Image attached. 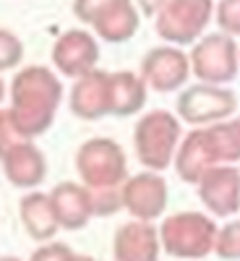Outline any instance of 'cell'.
Returning <instances> with one entry per match:
<instances>
[{
	"label": "cell",
	"instance_id": "18",
	"mask_svg": "<svg viewBox=\"0 0 240 261\" xmlns=\"http://www.w3.org/2000/svg\"><path fill=\"white\" fill-rule=\"evenodd\" d=\"M18 217H21V227L37 243H50L58 235V230H63L58 222V214L52 209L50 193H39V191L26 193L18 201Z\"/></svg>",
	"mask_w": 240,
	"mask_h": 261
},
{
	"label": "cell",
	"instance_id": "25",
	"mask_svg": "<svg viewBox=\"0 0 240 261\" xmlns=\"http://www.w3.org/2000/svg\"><path fill=\"white\" fill-rule=\"evenodd\" d=\"M134 3H136V8H139L144 16H157V13L165 8L167 0H134Z\"/></svg>",
	"mask_w": 240,
	"mask_h": 261
},
{
	"label": "cell",
	"instance_id": "27",
	"mask_svg": "<svg viewBox=\"0 0 240 261\" xmlns=\"http://www.w3.org/2000/svg\"><path fill=\"white\" fill-rule=\"evenodd\" d=\"M3 261H21V258H16V256H3Z\"/></svg>",
	"mask_w": 240,
	"mask_h": 261
},
{
	"label": "cell",
	"instance_id": "10",
	"mask_svg": "<svg viewBox=\"0 0 240 261\" xmlns=\"http://www.w3.org/2000/svg\"><path fill=\"white\" fill-rule=\"evenodd\" d=\"M191 73V58L175 45L151 47L141 60V79L159 94L185 89Z\"/></svg>",
	"mask_w": 240,
	"mask_h": 261
},
{
	"label": "cell",
	"instance_id": "15",
	"mask_svg": "<svg viewBox=\"0 0 240 261\" xmlns=\"http://www.w3.org/2000/svg\"><path fill=\"white\" fill-rule=\"evenodd\" d=\"M3 172L16 188H37L47 175V160L29 139H16L3 146Z\"/></svg>",
	"mask_w": 240,
	"mask_h": 261
},
{
	"label": "cell",
	"instance_id": "1",
	"mask_svg": "<svg viewBox=\"0 0 240 261\" xmlns=\"http://www.w3.org/2000/svg\"><path fill=\"white\" fill-rule=\"evenodd\" d=\"M63 99V84L45 65L18 68L11 79V107L3 113L18 139L34 141L47 134Z\"/></svg>",
	"mask_w": 240,
	"mask_h": 261
},
{
	"label": "cell",
	"instance_id": "24",
	"mask_svg": "<svg viewBox=\"0 0 240 261\" xmlns=\"http://www.w3.org/2000/svg\"><path fill=\"white\" fill-rule=\"evenodd\" d=\"M73 256H76V253L65 246V243L50 241V243H42V246L32 253L29 261H73Z\"/></svg>",
	"mask_w": 240,
	"mask_h": 261
},
{
	"label": "cell",
	"instance_id": "2",
	"mask_svg": "<svg viewBox=\"0 0 240 261\" xmlns=\"http://www.w3.org/2000/svg\"><path fill=\"white\" fill-rule=\"evenodd\" d=\"M235 162H240V115L214 125L193 128L180 141L172 167L183 183L196 186L211 167Z\"/></svg>",
	"mask_w": 240,
	"mask_h": 261
},
{
	"label": "cell",
	"instance_id": "11",
	"mask_svg": "<svg viewBox=\"0 0 240 261\" xmlns=\"http://www.w3.org/2000/svg\"><path fill=\"white\" fill-rule=\"evenodd\" d=\"M123 209L141 222H154L167 209V183L159 172H139L123 183Z\"/></svg>",
	"mask_w": 240,
	"mask_h": 261
},
{
	"label": "cell",
	"instance_id": "14",
	"mask_svg": "<svg viewBox=\"0 0 240 261\" xmlns=\"http://www.w3.org/2000/svg\"><path fill=\"white\" fill-rule=\"evenodd\" d=\"M199 199L214 217H230L240 209V170L235 165H217L196 183Z\"/></svg>",
	"mask_w": 240,
	"mask_h": 261
},
{
	"label": "cell",
	"instance_id": "9",
	"mask_svg": "<svg viewBox=\"0 0 240 261\" xmlns=\"http://www.w3.org/2000/svg\"><path fill=\"white\" fill-rule=\"evenodd\" d=\"M175 110L178 118L188 125H214V123H222L235 118L237 110V97L225 89V86H214V84H193L185 86L178 94L175 102Z\"/></svg>",
	"mask_w": 240,
	"mask_h": 261
},
{
	"label": "cell",
	"instance_id": "26",
	"mask_svg": "<svg viewBox=\"0 0 240 261\" xmlns=\"http://www.w3.org/2000/svg\"><path fill=\"white\" fill-rule=\"evenodd\" d=\"M73 261H99V258H94V256H81V253H76V256H73Z\"/></svg>",
	"mask_w": 240,
	"mask_h": 261
},
{
	"label": "cell",
	"instance_id": "7",
	"mask_svg": "<svg viewBox=\"0 0 240 261\" xmlns=\"http://www.w3.org/2000/svg\"><path fill=\"white\" fill-rule=\"evenodd\" d=\"M191 71L201 84H230L240 71V45H235V37L225 32L201 37L191 50Z\"/></svg>",
	"mask_w": 240,
	"mask_h": 261
},
{
	"label": "cell",
	"instance_id": "8",
	"mask_svg": "<svg viewBox=\"0 0 240 261\" xmlns=\"http://www.w3.org/2000/svg\"><path fill=\"white\" fill-rule=\"evenodd\" d=\"M217 6L211 0H167L165 8L154 16L157 34L167 45H196L209 27Z\"/></svg>",
	"mask_w": 240,
	"mask_h": 261
},
{
	"label": "cell",
	"instance_id": "6",
	"mask_svg": "<svg viewBox=\"0 0 240 261\" xmlns=\"http://www.w3.org/2000/svg\"><path fill=\"white\" fill-rule=\"evenodd\" d=\"M73 13L81 24L110 45L128 42L139 32V8L134 0H73Z\"/></svg>",
	"mask_w": 240,
	"mask_h": 261
},
{
	"label": "cell",
	"instance_id": "4",
	"mask_svg": "<svg viewBox=\"0 0 240 261\" xmlns=\"http://www.w3.org/2000/svg\"><path fill=\"white\" fill-rule=\"evenodd\" d=\"M217 232L211 217L201 212H175L167 214L159 225L162 251L178 261H199L209 256L217 246Z\"/></svg>",
	"mask_w": 240,
	"mask_h": 261
},
{
	"label": "cell",
	"instance_id": "17",
	"mask_svg": "<svg viewBox=\"0 0 240 261\" xmlns=\"http://www.w3.org/2000/svg\"><path fill=\"white\" fill-rule=\"evenodd\" d=\"M52 209L63 230H81L94 217V193L84 183L65 180L50 191Z\"/></svg>",
	"mask_w": 240,
	"mask_h": 261
},
{
	"label": "cell",
	"instance_id": "22",
	"mask_svg": "<svg viewBox=\"0 0 240 261\" xmlns=\"http://www.w3.org/2000/svg\"><path fill=\"white\" fill-rule=\"evenodd\" d=\"M220 32L230 37H240V0H220L214 11Z\"/></svg>",
	"mask_w": 240,
	"mask_h": 261
},
{
	"label": "cell",
	"instance_id": "19",
	"mask_svg": "<svg viewBox=\"0 0 240 261\" xmlns=\"http://www.w3.org/2000/svg\"><path fill=\"white\" fill-rule=\"evenodd\" d=\"M146 81L134 71H115L113 73V115L128 118L144 110L146 105Z\"/></svg>",
	"mask_w": 240,
	"mask_h": 261
},
{
	"label": "cell",
	"instance_id": "21",
	"mask_svg": "<svg viewBox=\"0 0 240 261\" xmlns=\"http://www.w3.org/2000/svg\"><path fill=\"white\" fill-rule=\"evenodd\" d=\"M24 60V42H21L11 29L0 32V68L3 71H13Z\"/></svg>",
	"mask_w": 240,
	"mask_h": 261
},
{
	"label": "cell",
	"instance_id": "12",
	"mask_svg": "<svg viewBox=\"0 0 240 261\" xmlns=\"http://www.w3.org/2000/svg\"><path fill=\"white\" fill-rule=\"evenodd\" d=\"M97 63H99V45L94 34H89L86 29H68L58 37L52 47V65L65 79L76 81L92 73L97 71Z\"/></svg>",
	"mask_w": 240,
	"mask_h": 261
},
{
	"label": "cell",
	"instance_id": "13",
	"mask_svg": "<svg viewBox=\"0 0 240 261\" xmlns=\"http://www.w3.org/2000/svg\"><path fill=\"white\" fill-rule=\"evenodd\" d=\"M71 113L81 120H99L113 115V73L92 71L73 81L68 97Z\"/></svg>",
	"mask_w": 240,
	"mask_h": 261
},
{
	"label": "cell",
	"instance_id": "5",
	"mask_svg": "<svg viewBox=\"0 0 240 261\" xmlns=\"http://www.w3.org/2000/svg\"><path fill=\"white\" fill-rule=\"evenodd\" d=\"M76 172L86 188H120L128 180V160L125 151L113 139H89L76 151Z\"/></svg>",
	"mask_w": 240,
	"mask_h": 261
},
{
	"label": "cell",
	"instance_id": "16",
	"mask_svg": "<svg viewBox=\"0 0 240 261\" xmlns=\"http://www.w3.org/2000/svg\"><path fill=\"white\" fill-rule=\"evenodd\" d=\"M162 238L151 222H125L115 230L113 256L115 261H159Z\"/></svg>",
	"mask_w": 240,
	"mask_h": 261
},
{
	"label": "cell",
	"instance_id": "23",
	"mask_svg": "<svg viewBox=\"0 0 240 261\" xmlns=\"http://www.w3.org/2000/svg\"><path fill=\"white\" fill-rule=\"evenodd\" d=\"M94 193V217H110L123 209V186L120 188H102Z\"/></svg>",
	"mask_w": 240,
	"mask_h": 261
},
{
	"label": "cell",
	"instance_id": "20",
	"mask_svg": "<svg viewBox=\"0 0 240 261\" xmlns=\"http://www.w3.org/2000/svg\"><path fill=\"white\" fill-rule=\"evenodd\" d=\"M214 253L222 261H240V220H232L220 227Z\"/></svg>",
	"mask_w": 240,
	"mask_h": 261
},
{
	"label": "cell",
	"instance_id": "3",
	"mask_svg": "<svg viewBox=\"0 0 240 261\" xmlns=\"http://www.w3.org/2000/svg\"><path fill=\"white\" fill-rule=\"evenodd\" d=\"M180 141V118L170 110H149L134 128L136 157L151 172H162L175 165Z\"/></svg>",
	"mask_w": 240,
	"mask_h": 261
}]
</instances>
